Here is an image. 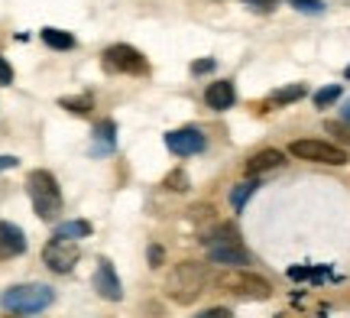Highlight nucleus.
Masks as SVG:
<instances>
[{"label": "nucleus", "mask_w": 350, "mask_h": 318, "mask_svg": "<svg viewBox=\"0 0 350 318\" xmlns=\"http://www.w3.org/2000/svg\"><path fill=\"white\" fill-rule=\"evenodd\" d=\"M211 282V273H208V263H198V260H182L169 269L165 276V295L178 302V306H191L204 286Z\"/></svg>", "instance_id": "obj_1"}, {"label": "nucleus", "mask_w": 350, "mask_h": 318, "mask_svg": "<svg viewBox=\"0 0 350 318\" xmlns=\"http://www.w3.org/2000/svg\"><path fill=\"white\" fill-rule=\"evenodd\" d=\"M26 191H29V202H33L36 217L59 221L65 202H62V189H59V182H55V176H52L49 169H33L26 176Z\"/></svg>", "instance_id": "obj_2"}, {"label": "nucleus", "mask_w": 350, "mask_h": 318, "mask_svg": "<svg viewBox=\"0 0 350 318\" xmlns=\"http://www.w3.org/2000/svg\"><path fill=\"white\" fill-rule=\"evenodd\" d=\"M214 286H217L221 293L237 295V299H269V295H273L269 280H262V276L250 273V269H227V273H221V276L214 280Z\"/></svg>", "instance_id": "obj_3"}, {"label": "nucleus", "mask_w": 350, "mask_h": 318, "mask_svg": "<svg viewBox=\"0 0 350 318\" xmlns=\"http://www.w3.org/2000/svg\"><path fill=\"white\" fill-rule=\"evenodd\" d=\"M52 293L49 286L42 282H26V286H13L3 293V308H10L16 315H33V312H42L46 306H52Z\"/></svg>", "instance_id": "obj_4"}, {"label": "nucleus", "mask_w": 350, "mask_h": 318, "mask_svg": "<svg viewBox=\"0 0 350 318\" xmlns=\"http://www.w3.org/2000/svg\"><path fill=\"white\" fill-rule=\"evenodd\" d=\"M288 153L295 159H305V163H321V165H347V150H340L334 143L325 140H292L288 143Z\"/></svg>", "instance_id": "obj_5"}, {"label": "nucleus", "mask_w": 350, "mask_h": 318, "mask_svg": "<svg viewBox=\"0 0 350 318\" xmlns=\"http://www.w3.org/2000/svg\"><path fill=\"white\" fill-rule=\"evenodd\" d=\"M104 68L107 72H117V75H150V62L146 55L126 42H117L104 52Z\"/></svg>", "instance_id": "obj_6"}, {"label": "nucleus", "mask_w": 350, "mask_h": 318, "mask_svg": "<svg viewBox=\"0 0 350 318\" xmlns=\"http://www.w3.org/2000/svg\"><path fill=\"white\" fill-rule=\"evenodd\" d=\"M78 241H59V237H52L46 247H42V263L52 269V273H72L78 263Z\"/></svg>", "instance_id": "obj_7"}, {"label": "nucleus", "mask_w": 350, "mask_h": 318, "mask_svg": "<svg viewBox=\"0 0 350 318\" xmlns=\"http://www.w3.org/2000/svg\"><path fill=\"white\" fill-rule=\"evenodd\" d=\"M165 146H169V153H175V156H195V153H204L208 137H204L198 127H178V130H169V133H165Z\"/></svg>", "instance_id": "obj_8"}, {"label": "nucleus", "mask_w": 350, "mask_h": 318, "mask_svg": "<svg viewBox=\"0 0 350 318\" xmlns=\"http://www.w3.org/2000/svg\"><path fill=\"white\" fill-rule=\"evenodd\" d=\"M91 282H94V293H98L100 299H107V302H120V299H124L120 276H117V269H113V263L107 260V256H104V260H98Z\"/></svg>", "instance_id": "obj_9"}, {"label": "nucleus", "mask_w": 350, "mask_h": 318, "mask_svg": "<svg viewBox=\"0 0 350 318\" xmlns=\"http://www.w3.org/2000/svg\"><path fill=\"white\" fill-rule=\"evenodd\" d=\"M20 254H26L23 228H16L13 221H0V260H13Z\"/></svg>", "instance_id": "obj_10"}, {"label": "nucleus", "mask_w": 350, "mask_h": 318, "mask_svg": "<svg viewBox=\"0 0 350 318\" xmlns=\"http://www.w3.org/2000/svg\"><path fill=\"white\" fill-rule=\"evenodd\" d=\"M208 263L230 267V269H243L247 263H250V254H247L240 243H221V247H211V250H208Z\"/></svg>", "instance_id": "obj_11"}, {"label": "nucleus", "mask_w": 350, "mask_h": 318, "mask_svg": "<svg viewBox=\"0 0 350 318\" xmlns=\"http://www.w3.org/2000/svg\"><path fill=\"white\" fill-rule=\"evenodd\" d=\"M286 163V153H279V150H260V153H253L247 163H243V172L247 178H256L262 172H273L279 165Z\"/></svg>", "instance_id": "obj_12"}, {"label": "nucleus", "mask_w": 350, "mask_h": 318, "mask_svg": "<svg viewBox=\"0 0 350 318\" xmlns=\"http://www.w3.org/2000/svg\"><path fill=\"white\" fill-rule=\"evenodd\" d=\"M234 101H237L234 81H211L208 91H204V104H208L211 111H227V107H234Z\"/></svg>", "instance_id": "obj_13"}, {"label": "nucleus", "mask_w": 350, "mask_h": 318, "mask_svg": "<svg viewBox=\"0 0 350 318\" xmlns=\"http://www.w3.org/2000/svg\"><path fill=\"white\" fill-rule=\"evenodd\" d=\"M88 234H91V224L81 221V217H72V221H59L52 237H59V241H81Z\"/></svg>", "instance_id": "obj_14"}, {"label": "nucleus", "mask_w": 350, "mask_h": 318, "mask_svg": "<svg viewBox=\"0 0 350 318\" xmlns=\"http://www.w3.org/2000/svg\"><path fill=\"white\" fill-rule=\"evenodd\" d=\"M42 42L49 46V49H59V52H65V49H75V36L72 33H65V29H55V26H46L42 33Z\"/></svg>", "instance_id": "obj_15"}, {"label": "nucleus", "mask_w": 350, "mask_h": 318, "mask_svg": "<svg viewBox=\"0 0 350 318\" xmlns=\"http://www.w3.org/2000/svg\"><path fill=\"white\" fill-rule=\"evenodd\" d=\"M256 189H260L256 178H243L240 185H234V189H230V204H234V211H243V204L250 202V195Z\"/></svg>", "instance_id": "obj_16"}, {"label": "nucleus", "mask_w": 350, "mask_h": 318, "mask_svg": "<svg viewBox=\"0 0 350 318\" xmlns=\"http://www.w3.org/2000/svg\"><path fill=\"white\" fill-rule=\"evenodd\" d=\"M113 120H104L98 130H94V143L100 140V146H94V153H111L113 150Z\"/></svg>", "instance_id": "obj_17"}, {"label": "nucleus", "mask_w": 350, "mask_h": 318, "mask_svg": "<svg viewBox=\"0 0 350 318\" xmlns=\"http://www.w3.org/2000/svg\"><path fill=\"white\" fill-rule=\"evenodd\" d=\"M305 94H308V88H305V85H288V88L273 91L269 104H292V101H299V98H305Z\"/></svg>", "instance_id": "obj_18"}, {"label": "nucleus", "mask_w": 350, "mask_h": 318, "mask_svg": "<svg viewBox=\"0 0 350 318\" xmlns=\"http://www.w3.org/2000/svg\"><path fill=\"white\" fill-rule=\"evenodd\" d=\"M201 241L208 243V247H221V243H240V241H237V230L230 228V224H221V228L214 230V234L201 237Z\"/></svg>", "instance_id": "obj_19"}, {"label": "nucleus", "mask_w": 350, "mask_h": 318, "mask_svg": "<svg viewBox=\"0 0 350 318\" xmlns=\"http://www.w3.org/2000/svg\"><path fill=\"white\" fill-rule=\"evenodd\" d=\"M340 98V85H327V88L314 91V107H327V104H334Z\"/></svg>", "instance_id": "obj_20"}, {"label": "nucleus", "mask_w": 350, "mask_h": 318, "mask_svg": "<svg viewBox=\"0 0 350 318\" xmlns=\"http://www.w3.org/2000/svg\"><path fill=\"white\" fill-rule=\"evenodd\" d=\"M59 104H62L65 111H72V114H88L91 111V98L88 94H81V98H62Z\"/></svg>", "instance_id": "obj_21"}, {"label": "nucleus", "mask_w": 350, "mask_h": 318, "mask_svg": "<svg viewBox=\"0 0 350 318\" xmlns=\"http://www.w3.org/2000/svg\"><path fill=\"white\" fill-rule=\"evenodd\" d=\"M288 3L301 13H325V3H321V0H288Z\"/></svg>", "instance_id": "obj_22"}, {"label": "nucleus", "mask_w": 350, "mask_h": 318, "mask_svg": "<svg viewBox=\"0 0 350 318\" xmlns=\"http://www.w3.org/2000/svg\"><path fill=\"white\" fill-rule=\"evenodd\" d=\"M165 189H175V191H185L188 189V176L178 169V172H172V176L165 178Z\"/></svg>", "instance_id": "obj_23"}, {"label": "nucleus", "mask_w": 350, "mask_h": 318, "mask_svg": "<svg viewBox=\"0 0 350 318\" xmlns=\"http://www.w3.org/2000/svg\"><path fill=\"white\" fill-rule=\"evenodd\" d=\"M240 3H247V7L256 13H273L275 10V0H240Z\"/></svg>", "instance_id": "obj_24"}, {"label": "nucleus", "mask_w": 350, "mask_h": 318, "mask_svg": "<svg viewBox=\"0 0 350 318\" xmlns=\"http://www.w3.org/2000/svg\"><path fill=\"white\" fill-rule=\"evenodd\" d=\"M195 318H234V312H230V308L214 306V308H204V312H198Z\"/></svg>", "instance_id": "obj_25"}, {"label": "nucleus", "mask_w": 350, "mask_h": 318, "mask_svg": "<svg viewBox=\"0 0 350 318\" xmlns=\"http://www.w3.org/2000/svg\"><path fill=\"white\" fill-rule=\"evenodd\" d=\"M139 318H165L163 306H156V302H150V306L139 308Z\"/></svg>", "instance_id": "obj_26"}, {"label": "nucleus", "mask_w": 350, "mask_h": 318, "mask_svg": "<svg viewBox=\"0 0 350 318\" xmlns=\"http://www.w3.org/2000/svg\"><path fill=\"white\" fill-rule=\"evenodd\" d=\"M204 72H214V59H198V62H191V75H204Z\"/></svg>", "instance_id": "obj_27"}, {"label": "nucleus", "mask_w": 350, "mask_h": 318, "mask_svg": "<svg viewBox=\"0 0 350 318\" xmlns=\"http://www.w3.org/2000/svg\"><path fill=\"white\" fill-rule=\"evenodd\" d=\"M13 81V68H10V62L0 55V85H10Z\"/></svg>", "instance_id": "obj_28"}, {"label": "nucleus", "mask_w": 350, "mask_h": 318, "mask_svg": "<svg viewBox=\"0 0 350 318\" xmlns=\"http://www.w3.org/2000/svg\"><path fill=\"white\" fill-rule=\"evenodd\" d=\"M327 133H334V137H340V140H347V143H350V130H347V127H340V124H334V120L327 124Z\"/></svg>", "instance_id": "obj_29"}, {"label": "nucleus", "mask_w": 350, "mask_h": 318, "mask_svg": "<svg viewBox=\"0 0 350 318\" xmlns=\"http://www.w3.org/2000/svg\"><path fill=\"white\" fill-rule=\"evenodd\" d=\"M20 165V159L16 156H0V172H7V169H16Z\"/></svg>", "instance_id": "obj_30"}, {"label": "nucleus", "mask_w": 350, "mask_h": 318, "mask_svg": "<svg viewBox=\"0 0 350 318\" xmlns=\"http://www.w3.org/2000/svg\"><path fill=\"white\" fill-rule=\"evenodd\" d=\"M163 263V247H150V267H159Z\"/></svg>", "instance_id": "obj_31"}, {"label": "nucleus", "mask_w": 350, "mask_h": 318, "mask_svg": "<svg viewBox=\"0 0 350 318\" xmlns=\"http://www.w3.org/2000/svg\"><path fill=\"white\" fill-rule=\"evenodd\" d=\"M340 117H344V120H347V124H350V101L344 104V107H340Z\"/></svg>", "instance_id": "obj_32"}, {"label": "nucleus", "mask_w": 350, "mask_h": 318, "mask_svg": "<svg viewBox=\"0 0 350 318\" xmlns=\"http://www.w3.org/2000/svg\"><path fill=\"white\" fill-rule=\"evenodd\" d=\"M7 318H23V315H16V312H13V315H7Z\"/></svg>", "instance_id": "obj_33"}, {"label": "nucleus", "mask_w": 350, "mask_h": 318, "mask_svg": "<svg viewBox=\"0 0 350 318\" xmlns=\"http://www.w3.org/2000/svg\"><path fill=\"white\" fill-rule=\"evenodd\" d=\"M344 75H347V78H350V65H347V72H344Z\"/></svg>", "instance_id": "obj_34"}]
</instances>
